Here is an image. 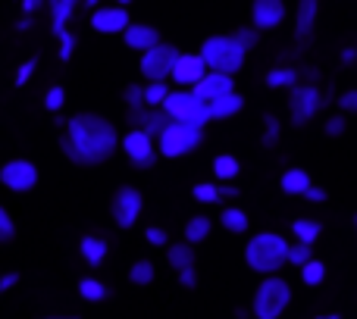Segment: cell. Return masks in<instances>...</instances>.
<instances>
[{"instance_id":"obj_1","label":"cell","mask_w":357,"mask_h":319,"mask_svg":"<svg viewBox=\"0 0 357 319\" xmlns=\"http://www.w3.org/2000/svg\"><path fill=\"white\" fill-rule=\"evenodd\" d=\"M119 135L113 129L110 119L98 116V113H79L66 123V132L60 138L63 154L73 160L75 166H98L107 163L119 148Z\"/></svg>"},{"instance_id":"obj_2","label":"cell","mask_w":357,"mask_h":319,"mask_svg":"<svg viewBox=\"0 0 357 319\" xmlns=\"http://www.w3.org/2000/svg\"><path fill=\"white\" fill-rule=\"evenodd\" d=\"M289 241L276 232H257L245 244V263L260 276H276L289 263Z\"/></svg>"},{"instance_id":"obj_3","label":"cell","mask_w":357,"mask_h":319,"mask_svg":"<svg viewBox=\"0 0 357 319\" xmlns=\"http://www.w3.org/2000/svg\"><path fill=\"white\" fill-rule=\"evenodd\" d=\"M245 54L248 50L235 41V35H210L201 44V56L207 63L210 72H222V75H235L245 66Z\"/></svg>"},{"instance_id":"obj_4","label":"cell","mask_w":357,"mask_h":319,"mask_svg":"<svg viewBox=\"0 0 357 319\" xmlns=\"http://www.w3.org/2000/svg\"><path fill=\"white\" fill-rule=\"evenodd\" d=\"M160 110H167V116L173 119V123L191 125V129H204V125L213 119L210 116V104H204L195 91H173Z\"/></svg>"},{"instance_id":"obj_5","label":"cell","mask_w":357,"mask_h":319,"mask_svg":"<svg viewBox=\"0 0 357 319\" xmlns=\"http://www.w3.org/2000/svg\"><path fill=\"white\" fill-rule=\"evenodd\" d=\"M289 301H291L289 282L279 276H266L257 285V295H254V319H279L289 307Z\"/></svg>"},{"instance_id":"obj_6","label":"cell","mask_w":357,"mask_h":319,"mask_svg":"<svg viewBox=\"0 0 357 319\" xmlns=\"http://www.w3.org/2000/svg\"><path fill=\"white\" fill-rule=\"evenodd\" d=\"M197 144H201V129H191V125H182V123H169L167 132L157 138V150L167 160L191 154Z\"/></svg>"},{"instance_id":"obj_7","label":"cell","mask_w":357,"mask_h":319,"mask_svg":"<svg viewBox=\"0 0 357 319\" xmlns=\"http://www.w3.org/2000/svg\"><path fill=\"white\" fill-rule=\"evenodd\" d=\"M178 50H176V44H157L154 50H148V54H142V75L148 81H167V79H173V69H176V63H178Z\"/></svg>"},{"instance_id":"obj_8","label":"cell","mask_w":357,"mask_h":319,"mask_svg":"<svg viewBox=\"0 0 357 319\" xmlns=\"http://www.w3.org/2000/svg\"><path fill=\"white\" fill-rule=\"evenodd\" d=\"M123 154L135 169H151L160 150H157V138H151L144 129H132L123 135Z\"/></svg>"},{"instance_id":"obj_9","label":"cell","mask_w":357,"mask_h":319,"mask_svg":"<svg viewBox=\"0 0 357 319\" xmlns=\"http://www.w3.org/2000/svg\"><path fill=\"white\" fill-rule=\"evenodd\" d=\"M0 185L6 191H16V194H25L38 185V166L31 160H6L0 166Z\"/></svg>"},{"instance_id":"obj_10","label":"cell","mask_w":357,"mask_h":319,"mask_svg":"<svg viewBox=\"0 0 357 319\" xmlns=\"http://www.w3.org/2000/svg\"><path fill=\"white\" fill-rule=\"evenodd\" d=\"M142 194H138V188H132V185H123V188H116V194H113V203H110V213H113V222H116L119 228H132L138 222V216H142Z\"/></svg>"},{"instance_id":"obj_11","label":"cell","mask_w":357,"mask_h":319,"mask_svg":"<svg viewBox=\"0 0 357 319\" xmlns=\"http://www.w3.org/2000/svg\"><path fill=\"white\" fill-rule=\"evenodd\" d=\"M323 107V98L317 91V85H295L289 94V113H291V123L304 125L317 116V110Z\"/></svg>"},{"instance_id":"obj_12","label":"cell","mask_w":357,"mask_h":319,"mask_svg":"<svg viewBox=\"0 0 357 319\" xmlns=\"http://www.w3.org/2000/svg\"><path fill=\"white\" fill-rule=\"evenodd\" d=\"M91 29L98 31V35H119V31H126L129 29V10L126 6H119V3H113V6H98V10L91 13Z\"/></svg>"},{"instance_id":"obj_13","label":"cell","mask_w":357,"mask_h":319,"mask_svg":"<svg viewBox=\"0 0 357 319\" xmlns=\"http://www.w3.org/2000/svg\"><path fill=\"white\" fill-rule=\"evenodd\" d=\"M285 19V0H254L251 3V22L257 31L279 29Z\"/></svg>"},{"instance_id":"obj_14","label":"cell","mask_w":357,"mask_h":319,"mask_svg":"<svg viewBox=\"0 0 357 319\" xmlns=\"http://www.w3.org/2000/svg\"><path fill=\"white\" fill-rule=\"evenodd\" d=\"M207 72L210 69H207V63H204L201 54H182L176 63V69H173V81L178 88H195Z\"/></svg>"},{"instance_id":"obj_15","label":"cell","mask_w":357,"mask_h":319,"mask_svg":"<svg viewBox=\"0 0 357 319\" xmlns=\"http://www.w3.org/2000/svg\"><path fill=\"white\" fill-rule=\"evenodd\" d=\"M191 91L204 100V104H213V100L226 98V94H235V81L232 75H222V72H207L201 81H197Z\"/></svg>"},{"instance_id":"obj_16","label":"cell","mask_w":357,"mask_h":319,"mask_svg":"<svg viewBox=\"0 0 357 319\" xmlns=\"http://www.w3.org/2000/svg\"><path fill=\"white\" fill-rule=\"evenodd\" d=\"M123 41L129 50H138V54H148L160 44V31L154 25H144V22H132L129 29L123 31Z\"/></svg>"},{"instance_id":"obj_17","label":"cell","mask_w":357,"mask_h":319,"mask_svg":"<svg viewBox=\"0 0 357 319\" xmlns=\"http://www.w3.org/2000/svg\"><path fill=\"white\" fill-rule=\"evenodd\" d=\"M317 16H320V0H298L295 10V38L298 41H307L314 35Z\"/></svg>"},{"instance_id":"obj_18","label":"cell","mask_w":357,"mask_h":319,"mask_svg":"<svg viewBox=\"0 0 357 319\" xmlns=\"http://www.w3.org/2000/svg\"><path fill=\"white\" fill-rule=\"evenodd\" d=\"M79 3H85V0H47V6H50V31H54L56 38L66 31V22H69V16L75 13V6Z\"/></svg>"},{"instance_id":"obj_19","label":"cell","mask_w":357,"mask_h":319,"mask_svg":"<svg viewBox=\"0 0 357 319\" xmlns=\"http://www.w3.org/2000/svg\"><path fill=\"white\" fill-rule=\"evenodd\" d=\"M167 260H169V266H173L176 272L195 270V247H191L188 241H182V244H169L167 247Z\"/></svg>"},{"instance_id":"obj_20","label":"cell","mask_w":357,"mask_h":319,"mask_svg":"<svg viewBox=\"0 0 357 319\" xmlns=\"http://www.w3.org/2000/svg\"><path fill=\"white\" fill-rule=\"evenodd\" d=\"M279 185H282L285 194H307V188L314 182H310L307 169H285L282 178H279Z\"/></svg>"},{"instance_id":"obj_21","label":"cell","mask_w":357,"mask_h":319,"mask_svg":"<svg viewBox=\"0 0 357 319\" xmlns=\"http://www.w3.org/2000/svg\"><path fill=\"white\" fill-rule=\"evenodd\" d=\"M79 247H82V257H85L88 266H100L107 260V241L98 238V235H85Z\"/></svg>"},{"instance_id":"obj_22","label":"cell","mask_w":357,"mask_h":319,"mask_svg":"<svg viewBox=\"0 0 357 319\" xmlns=\"http://www.w3.org/2000/svg\"><path fill=\"white\" fill-rule=\"evenodd\" d=\"M248 213L245 210H238V207H226L220 213V226L226 228V232H232V235H241V232H248Z\"/></svg>"},{"instance_id":"obj_23","label":"cell","mask_w":357,"mask_h":319,"mask_svg":"<svg viewBox=\"0 0 357 319\" xmlns=\"http://www.w3.org/2000/svg\"><path fill=\"white\" fill-rule=\"evenodd\" d=\"M241 107H245V100H241L238 94H226V98H220V100L210 104V116L213 119H229V116H235Z\"/></svg>"},{"instance_id":"obj_24","label":"cell","mask_w":357,"mask_h":319,"mask_svg":"<svg viewBox=\"0 0 357 319\" xmlns=\"http://www.w3.org/2000/svg\"><path fill=\"white\" fill-rule=\"evenodd\" d=\"M238 160H235L232 154H220V157H213V176L220 178V185H226V182H232L235 176H238Z\"/></svg>"},{"instance_id":"obj_25","label":"cell","mask_w":357,"mask_h":319,"mask_svg":"<svg viewBox=\"0 0 357 319\" xmlns=\"http://www.w3.org/2000/svg\"><path fill=\"white\" fill-rule=\"evenodd\" d=\"M291 232H295V238L301 241V244H314V241L320 238L323 226L317 219H295L291 222Z\"/></svg>"},{"instance_id":"obj_26","label":"cell","mask_w":357,"mask_h":319,"mask_svg":"<svg viewBox=\"0 0 357 319\" xmlns=\"http://www.w3.org/2000/svg\"><path fill=\"white\" fill-rule=\"evenodd\" d=\"M207 235H210V219L207 216H191V219L185 222V241H188V244H201Z\"/></svg>"},{"instance_id":"obj_27","label":"cell","mask_w":357,"mask_h":319,"mask_svg":"<svg viewBox=\"0 0 357 319\" xmlns=\"http://www.w3.org/2000/svg\"><path fill=\"white\" fill-rule=\"evenodd\" d=\"M169 123H173V119L167 116V110H148V116H144V125H142V129L148 132L151 138H160L163 132H167Z\"/></svg>"},{"instance_id":"obj_28","label":"cell","mask_w":357,"mask_h":319,"mask_svg":"<svg viewBox=\"0 0 357 319\" xmlns=\"http://www.w3.org/2000/svg\"><path fill=\"white\" fill-rule=\"evenodd\" d=\"M169 94H173V91H169L167 81H148V85H144V104L154 107V110H157V107L167 104Z\"/></svg>"},{"instance_id":"obj_29","label":"cell","mask_w":357,"mask_h":319,"mask_svg":"<svg viewBox=\"0 0 357 319\" xmlns=\"http://www.w3.org/2000/svg\"><path fill=\"white\" fill-rule=\"evenodd\" d=\"M79 295H82V301H88V304H100L107 297V285L98 282V279H82Z\"/></svg>"},{"instance_id":"obj_30","label":"cell","mask_w":357,"mask_h":319,"mask_svg":"<svg viewBox=\"0 0 357 319\" xmlns=\"http://www.w3.org/2000/svg\"><path fill=\"white\" fill-rule=\"evenodd\" d=\"M266 85L270 88H295L298 72L295 69H270V72H266Z\"/></svg>"},{"instance_id":"obj_31","label":"cell","mask_w":357,"mask_h":319,"mask_svg":"<svg viewBox=\"0 0 357 319\" xmlns=\"http://www.w3.org/2000/svg\"><path fill=\"white\" fill-rule=\"evenodd\" d=\"M129 282L132 285H151L154 282V263H151V260H138V263H132Z\"/></svg>"},{"instance_id":"obj_32","label":"cell","mask_w":357,"mask_h":319,"mask_svg":"<svg viewBox=\"0 0 357 319\" xmlns=\"http://www.w3.org/2000/svg\"><path fill=\"white\" fill-rule=\"evenodd\" d=\"M323 279H326V266L320 263V260H310L307 266H301V282L304 285H323Z\"/></svg>"},{"instance_id":"obj_33","label":"cell","mask_w":357,"mask_h":319,"mask_svg":"<svg viewBox=\"0 0 357 319\" xmlns=\"http://www.w3.org/2000/svg\"><path fill=\"white\" fill-rule=\"evenodd\" d=\"M191 197H195L197 203H216V201H220V185H213V182H197L195 188H191Z\"/></svg>"},{"instance_id":"obj_34","label":"cell","mask_w":357,"mask_h":319,"mask_svg":"<svg viewBox=\"0 0 357 319\" xmlns=\"http://www.w3.org/2000/svg\"><path fill=\"white\" fill-rule=\"evenodd\" d=\"M310 260H314V244H301V241H298V244L289 247V263L291 266L301 270V266H307Z\"/></svg>"},{"instance_id":"obj_35","label":"cell","mask_w":357,"mask_h":319,"mask_svg":"<svg viewBox=\"0 0 357 319\" xmlns=\"http://www.w3.org/2000/svg\"><path fill=\"white\" fill-rule=\"evenodd\" d=\"M63 104H66V91H63L60 85L47 88V94H44V110H47V113H60Z\"/></svg>"},{"instance_id":"obj_36","label":"cell","mask_w":357,"mask_h":319,"mask_svg":"<svg viewBox=\"0 0 357 319\" xmlns=\"http://www.w3.org/2000/svg\"><path fill=\"white\" fill-rule=\"evenodd\" d=\"M126 104H129V110H144V85H138V81H132V85H126Z\"/></svg>"},{"instance_id":"obj_37","label":"cell","mask_w":357,"mask_h":319,"mask_svg":"<svg viewBox=\"0 0 357 319\" xmlns=\"http://www.w3.org/2000/svg\"><path fill=\"white\" fill-rule=\"evenodd\" d=\"M16 238V222L6 213V207H0V244H10Z\"/></svg>"},{"instance_id":"obj_38","label":"cell","mask_w":357,"mask_h":319,"mask_svg":"<svg viewBox=\"0 0 357 319\" xmlns=\"http://www.w3.org/2000/svg\"><path fill=\"white\" fill-rule=\"evenodd\" d=\"M257 35H260V31L254 29V25H251V29H238V31H235V41H238L245 50H251V47H257Z\"/></svg>"},{"instance_id":"obj_39","label":"cell","mask_w":357,"mask_h":319,"mask_svg":"<svg viewBox=\"0 0 357 319\" xmlns=\"http://www.w3.org/2000/svg\"><path fill=\"white\" fill-rule=\"evenodd\" d=\"M323 129H326V135H329V138H339V135H345L348 119H345V116H329Z\"/></svg>"},{"instance_id":"obj_40","label":"cell","mask_w":357,"mask_h":319,"mask_svg":"<svg viewBox=\"0 0 357 319\" xmlns=\"http://www.w3.org/2000/svg\"><path fill=\"white\" fill-rule=\"evenodd\" d=\"M144 241H148V244H154V247H167L169 244V235L163 232V228L151 226V228H144Z\"/></svg>"},{"instance_id":"obj_41","label":"cell","mask_w":357,"mask_h":319,"mask_svg":"<svg viewBox=\"0 0 357 319\" xmlns=\"http://www.w3.org/2000/svg\"><path fill=\"white\" fill-rule=\"evenodd\" d=\"M35 66H38L35 56H31V60H25L22 66H19V72H16V85H19V88L29 85V81H31V75H35Z\"/></svg>"},{"instance_id":"obj_42","label":"cell","mask_w":357,"mask_h":319,"mask_svg":"<svg viewBox=\"0 0 357 319\" xmlns=\"http://www.w3.org/2000/svg\"><path fill=\"white\" fill-rule=\"evenodd\" d=\"M73 50H75V38L69 35V31H63V35H60V60L66 63L69 56H73Z\"/></svg>"},{"instance_id":"obj_43","label":"cell","mask_w":357,"mask_h":319,"mask_svg":"<svg viewBox=\"0 0 357 319\" xmlns=\"http://www.w3.org/2000/svg\"><path fill=\"white\" fill-rule=\"evenodd\" d=\"M339 107H342L345 113H357V88H351V91L342 94V98H339Z\"/></svg>"},{"instance_id":"obj_44","label":"cell","mask_w":357,"mask_h":319,"mask_svg":"<svg viewBox=\"0 0 357 319\" xmlns=\"http://www.w3.org/2000/svg\"><path fill=\"white\" fill-rule=\"evenodd\" d=\"M279 138V123L273 116H266V132H264V144H276Z\"/></svg>"},{"instance_id":"obj_45","label":"cell","mask_w":357,"mask_h":319,"mask_svg":"<svg viewBox=\"0 0 357 319\" xmlns=\"http://www.w3.org/2000/svg\"><path fill=\"white\" fill-rule=\"evenodd\" d=\"M16 282H19V272H3V276H0V295H6Z\"/></svg>"},{"instance_id":"obj_46","label":"cell","mask_w":357,"mask_h":319,"mask_svg":"<svg viewBox=\"0 0 357 319\" xmlns=\"http://www.w3.org/2000/svg\"><path fill=\"white\" fill-rule=\"evenodd\" d=\"M178 282H182L185 288H195V285H197V272L195 270H182V272H178Z\"/></svg>"},{"instance_id":"obj_47","label":"cell","mask_w":357,"mask_h":319,"mask_svg":"<svg viewBox=\"0 0 357 319\" xmlns=\"http://www.w3.org/2000/svg\"><path fill=\"white\" fill-rule=\"evenodd\" d=\"M304 197H307L310 203H323V201H326V191H323V188H317V185H310V188H307V194H304Z\"/></svg>"},{"instance_id":"obj_48","label":"cell","mask_w":357,"mask_h":319,"mask_svg":"<svg viewBox=\"0 0 357 319\" xmlns=\"http://www.w3.org/2000/svg\"><path fill=\"white\" fill-rule=\"evenodd\" d=\"M19 6H22L25 16H31V13H38L44 6V0H19Z\"/></svg>"},{"instance_id":"obj_49","label":"cell","mask_w":357,"mask_h":319,"mask_svg":"<svg viewBox=\"0 0 357 319\" xmlns=\"http://www.w3.org/2000/svg\"><path fill=\"white\" fill-rule=\"evenodd\" d=\"M232 197H238V188H232V185H220V201H232Z\"/></svg>"},{"instance_id":"obj_50","label":"cell","mask_w":357,"mask_h":319,"mask_svg":"<svg viewBox=\"0 0 357 319\" xmlns=\"http://www.w3.org/2000/svg\"><path fill=\"white\" fill-rule=\"evenodd\" d=\"M342 60H345V63H354V60H357V50H354V47L342 50Z\"/></svg>"},{"instance_id":"obj_51","label":"cell","mask_w":357,"mask_h":319,"mask_svg":"<svg viewBox=\"0 0 357 319\" xmlns=\"http://www.w3.org/2000/svg\"><path fill=\"white\" fill-rule=\"evenodd\" d=\"M31 29V16H25L22 22H19V31H29Z\"/></svg>"},{"instance_id":"obj_52","label":"cell","mask_w":357,"mask_h":319,"mask_svg":"<svg viewBox=\"0 0 357 319\" xmlns=\"http://www.w3.org/2000/svg\"><path fill=\"white\" fill-rule=\"evenodd\" d=\"M98 3L100 0H85V6H91V10H98Z\"/></svg>"},{"instance_id":"obj_53","label":"cell","mask_w":357,"mask_h":319,"mask_svg":"<svg viewBox=\"0 0 357 319\" xmlns=\"http://www.w3.org/2000/svg\"><path fill=\"white\" fill-rule=\"evenodd\" d=\"M44 319H79V316H44Z\"/></svg>"},{"instance_id":"obj_54","label":"cell","mask_w":357,"mask_h":319,"mask_svg":"<svg viewBox=\"0 0 357 319\" xmlns=\"http://www.w3.org/2000/svg\"><path fill=\"white\" fill-rule=\"evenodd\" d=\"M116 3H119V6H129V3H132V0H116Z\"/></svg>"},{"instance_id":"obj_55","label":"cell","mask_w":357,"mask_h":319,"mask_svg":"<svg viewBox=\"0 0 357 319\" xmlns=\"http://www.w3.org/2000/svg\"><path fill=\"white\" fill-rule=\"evenodd\" d=\"M317 319H329V316H317Z\"/></svg>"},{"instance_id":"obj_56","label":"cell","mask_w":357,"mask_h":319,"mask_svg":"<svg viewBox=\"0 0 357 319\" xmlns=\"http://www.w3.org/2000/svg\"><path fill=\"white\" fill-rule=\"evenodd\" d=\"M354 228H357V216H354Z\"/></svg>"}]
</instances>
